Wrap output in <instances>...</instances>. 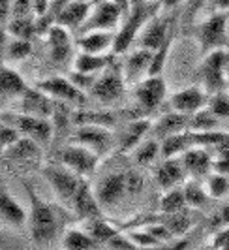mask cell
<instances>
[{"mask_svg":"<svg viewBox=\"0 0 229 250\" xmlns=\"http://www.w3.org/2000/svg\"><path fill=\"white\" fill-rule=\"evenodd\" d=\"M0 85H2V98H21L26 90L30 88L25 83V79L21 77V74L15 72L13 68H10L8 64L2 66Z\"/></svg>","mask_w":229,"mask_h":250,"instance_id":"484cf974","label":"cell"},{"mask_svg":"<svg viewBox=\"0 0 229 250\" xmlns=\"http://www.w3.org/2000/svg\"><path fill=\"white\" fill-rule=\"evenodd\" d=\"M162 2V8H166V10H171V8H175L180 0H160Z\"/></svg>","mask_w":229,"mask_h":250,"instance_id":"6f0895ef","label":"cell"},{"mask_svg":"<svg viewBox=\"0 0 229 250\" xmlns=\"http://www.w3.org/2000/svg\"><path fill=\"white\" fill-rule=\"evenodd\" d=\"M153 130V123L147 121V119H137V121H132L130 125L122 130L120 138L116 141V147L120 152H130L139 145L143 138Z\"/></svg>","mask_w":229,"mask_h":250,"instance_id":"603a6c76","label":"cell"},{"mask_svg":"<svg viewBox=\"0 0 229 250\" xmlns=\"http://www.w3.org/2000/svg\"><path fill=\"white\" fill-rule=\"evenodd\" d=\"M0 213H2V220L13 228H19L28 220L26 211L21 207V203H17L6 190L0 196Z\"/></svg>","mask_w":229,"mask_h":250,"instance_id":"83f0119b","label":"cell"},{"mask_svg":"<svg viewBox=\"0 0 229 250\" xmlns=\"http://www.w3.org/2000/svg\"><path fill=\"white\" fill-rule=\"evenodd\" d=\"M153 59H154V51H151V49L139 47L137 51H134L126 59L124 68H122V74H124L126 83H139L141 75H145V74L149 75Z\"/></svg>","mask_w":229,"mask_h":250,"instance_id":"44dd1931","label":"cell"},{"mask_svg":"<svg viewBox=\"0 0 229 250\" xmlns=\"http://www.w3.org/2000/svg\"><path fill=\"white\" fill-rule=\"evenodd\" d=\"M162 8V2H145V0H134L132 4V12L124 17V25L120 26V30L116 32V40L113 45V55H120L134 43L135 36L139 34V30L145 25H149V21H153L158 15Z\"/></svg>","mask_w":229,"mask_h":250,"instance_id":"6da1fadb","label":"cell"},{"mask_svg":"<svg viewBox=\"0 0 229 250\" xmlns=\"http://www.w3.org/2000/svg\"><path fill=\"white\" fill-rule=\"evenodd\" d=\"M212 247L216 250H229V228L218 231L212 239Z\"/></svg>","mask_w":229,"mask_h":250,"instance_id":"7dc6e473","label":"cell"},{"mask_svg":"<svg viewBox=\"0 0 229 250\" xmlns=\"http://www.w3.org/2000/svg\"><path fill=\"white\" fill-rule=\"evenodd\" d=\"M89 226H87V231H89L92 237L96 239L100 245H105L109 239H113L118 231L114 229L109 222H105L102 218H92V220H87Z\"/></svg>","mask_w":229,"mask_h":250,"instance_id":"8d00e7d4","label":"cell"},{"mask_svg":"<svg viewBox=\"0 0 229 250\" xmlns=\"http://www.w3.org/2000/svg\"><path fill=\"white\" fill-rule=\"evenodd\" d=\"M190 121L191 115H184V113H177L171 111L160 117L156 123L153 125V132L154 138L166 139L169 136H175V134H182L186 130H190Z\"/></svg>","mask_w":229,"mask_h":250,"instance_id":"d6986e66","label":"cell"},{"mask_svg":"<svg viewBox=\"0 0 229 250\" xmlns=\"http://www.w3.org/2000/svg\"><path fill=\"white\" fill-rule=\"evenodd\" d=\"M122 17H124L122 12L111 0H98L92 6L89 19L85 21V25L81 26V30L77 34L81 36V34H89V32H96V30H114Z\"/></svg>","mask_w":229,"mask_h":250,"instance_id":"ba28073f","label":"cell"},{"mask_svg":"<svg viewBox=\"0 0 229 250\" xmlns=\"http://www.w3.org/2000/svg\"><path fill=\"white\" fill-rule=\"evenodd\" d=\"M212 4L220 12H229V0H212Z\"/></svg>","mask_w":229,"mask_h":250,"instance_id":"11a10c76","label":"cell"},{"mask_svg":"<svg viewBox=\"0 0 229 250\" xmlns=\"http://www.w3.org/2000/svg\"><path fill=\"white\" fill-rule=\"evenodd\" d=\"M6 34L19 40H32V36L38 34L36 21L32 17H12L6 25Z\"/></svg>","mask_w":229,"mask_h":250,"instance_id":"4dcf8cb0","label":"cell"},{"mask_svg":"<svg viewBox=\"0 0 229 250\" xmlns=\"http://www.w3.org/2000/svg\"><path fill=\"white\" fill-rule=\"evenodd\" d=\"M19 139H21V132L15 126L2 123V128H0V145H2V150L10 149L13 143H17Z\"/></svg>","mask_w":229,"mask_h":250,"instance_id":"ee69618b","label":"cell"},{"mask_svg":"<svg viewBox=\"0 0 229 250\" xmlns=\"http://www.w3.org/2000/svg\"><path fill=\"white\" fill-rule=\"evenodd\" d=\"M184 166L180 158H166L164 164L156 169V181L164 190H173L184 179Z\"/></svg>","mask_w":229,"mask_h":250,"instance_id":"d4e9b609","label":"cell"},{"mask_svg":"<svg viewBox=\"0 0 229 250\" xmlns=\"http://www.w3.org/2000/svg\"><path fill=\"white\" fill-rule=\"evenodd\" d=\"M182 166L186 169V173H190L191 177H205L209 175V171L212 169V158L210 152L205 150L203 147H193V149L186 150L182 156Z\"/></svg>","mask_w":229,"mask_h":250,"instance_id":"cb8c5ba5","label":"cell"},{"mask_svg":"<svg viewBox=\"0 0 229 250\" xmlns=\"http://www.w3.org/2000/svg\"><path fill=\"white\" fill-rule=\"evenodd\" d=\"M74 123L77 126H85V125H96V126H105V128H111L116 123V117L113 113H83L77 111L74 113Z\"/></svg>","mask_w":229,"mask_h":250,"instance_id":"e575fe53","label":"cell"},{"mask_svg":"<svg viewBox=\"0 0 229 250\" xmlns=\"http://www.w3.org/2000/svg\"><path fill=\"white\" fill-rule=\"evenodd\" d=\"M190 149H193L190 130H186L182 134L169 136V138H166L162 141V156L164 158H180L186 150Z\"/></svg>","mask_w":229,"mask_h":250,"instance_id":"f1b7e54d","label":"cell"},{"mask_svg":"<svg viewBox=\"0 0 229 250\" xmlns=\"http://www.w3.org/2000/svg\"><path fill=\"white\" fill-rule=\"evenodd\" d=\"M96 196L102 207H113L128 194V179L124 173H114L105 177L102 183L96 187Z\"/></svg>","mask_w":229,"mask_h":250,"instance_id":"9a60e30c","label":"cell"},{"mask_svg":"<svg viewBox=\"0 0 229 250\" xmlns=\"http://www.w3.org/2000/svg\"><path fill=\"white\" fill-rule=\"evenodd\" d=\"M103 247H105V250H139V247L132 241L130 235H122L120 231L113 239H109Z\"/></svg>","mask_w":229,"mask_h":250,"instance_id":"7bdbcfd3","label":"cell"},{"mask_svg":"<svg viewBox=\"0 0 229 250\" xmlns=\"http://www.w3.org/2000/svg\"><path fill=\"white\" fill-rule=\"evenodd\" d=\"M100 158H102L100 154H96L94 150H90L85 145H79V143H72L60 152V164H64L66 167H70L72 171L79 173L81 177L94 173Z\"/></svg>","mask_w":229,"mask_h":250,"instance_id":"8fae6325","label":"cell"},{"mask_svg":"<svg viewBox=\"0 0 229 250\" xmlns=\"http://www.w3.org/2000/svg\"><path fill=\"white\" fill-rule=\"evenodd\" d=\"M43 175L47 179V183L51 185L53 192L58 200L62 201L66 207L72 209V203H74V198H76L77 190L83 185V177L72 171L70 167L66 166H60V164H51L43 169Z\"/></svg>","mask_w":229,"mask_h":250,"instance_id":"3957f363","label":"cell"},{"mask_svg":"<svg viewBox=\"0 0 229 250\" xmlns=\"http://www.w3.org/2000/svg\"><path fill=\"white\" fill-rule=\"evenodd\" d=\"M64 250H100V243L83 229H68L62 237Z\"/></svg>","mask_w":229,"mask_h":250,"instance_id":"f546056e","label":"cell"},{"mask_svg":"<svg viewBox=\"0 0 229 250\" xmlns=\"http://www.w3.org/2000/svg\"><path fill=\"white\" fill-rule=\"evenodd\" d=\"M162 224H166L171 229L173 235H182V233H186L190 229V218H188V214L184 213V211L182 213L166 214Z\"/></svg>","mask_w":229,"mask_h":250,"instance_id":"60d3db41","label":"cell"},{"mask_svg":"<svg viewBox=\"0 0 229 250\" xmlns=\"http://www.w3.org/2000/svg\"><path fill=\"white\" fill-rule=\"evenodd\" d=\"M130 237H132V241H134L139 249H147V247H156V245H160V241L154 237L149 229H145V231H132Z\"/></svg>","mask_w":229,"mask_h":250,"instance_id":"f6af8a7d","label":"cell"},{"mask_svg":"<svg viewBox=\"0 0 229 250\" xmlns=\"http://www.w3.org/2000/svg\"><path fill=\"white\" fill-rule=\"evenodd\" d=\"M32 4H34L36 15H43V13L49 10V0H32Z\"/></svg>","mask_w":229,"mask_h":250,"instance_id":"db71d44e","label":"cell"},{"mask_svg":"<svg viewBox=\"0 0 229 250\" xmlns=\"http://www.w3.org/2000/svg\"><path fill=\"white\" fill-rule=\"evenodd\" d=\"M218 117L210 111L209 107L201 109L199 113L191 115L190 121V130H195V132H209V130H216L218 128Z\"/></svg>","mask_w":229,"mask_h":250,"instance_id":"74e56055","label":"cell"},{"mask_svg":"<svg viewBox=\"0 0 229 250\" xmlns=\"http://www.w3.org/2000/svg\"><path fill=\"white\" fill-rule=\"evenodd\" d=\"M12 10H13V0H0V13H2V21H4V25L10 23Z\"/></svg>","mask_w":229,"mask_h":250,"instance_id":"f907efd6","label":"cell"},{"mask_svg":"<svg viewBox=\"0 0 229 250\" xmlns=\"http://www.w3.org/2000/svg\"><path fill=\"white\" fill-rule=\"evenodd\" d=\"M228 61L229 53H226L224 49H216L205 57L203 64L199 68L203 88L212 96L224 92V88H228V79H226Z\"/></svg>","mask_w":229,"mask_h":250,"instance_id":"277c9868","label":"cell"},{"mask_svg":"<svg viewBox=\"0 0 229 250\" xmlns=\"http://www.w3.org/2000/svg\"><path fill=\"white\" fill-rule=\"evenodd\" d=\"M182 190H184V196H186V201H188L190 207H203L205 203H207V200L210 198L209 192H207V188H203L199 183H195V181L186 183Z\"/></svg>","mask_w":229,"mask_h":250,"instance_id":"ab89813d","label":"cell"},{"mask_svg":"<svg viewBox=\"0 0 229 250\" xmlns=\"http://www.w3.org/2000/svg\"><path fill=\"white\" fill-rule=\"evenodd\" d=\"M124 85H126L124 74H120V70L111 64L107 70H103V74L98 75L96 83L90 88V94L102 104H113L122 96Z\"/></svg>","mask_w":229,"mask_h":250,"instance_id":"9c48e42d","label":"cell"},{"mask_svg":"<svg viewBox=\"0 0 229 250\" xmlns=\"http://www.w3.org/2000/svg\"><path fill=\"white\" fill-rule=\"evenodd\" d=\"M209 109L214 113L218 119H229V96L224 92L214 94L209 104Z\"/></svg>","mask_w":229,"mask_h":250,"instance_id":"b9f144b4","label":"cell"},{"mask_svg":"<svg viewBox=\"0 0 229 250\" xmlns=\"http://www.w3.org/2000/svg\"><path fill=\"white\" fill-rule=\"evenodd\" d=\"M212 222H214V226H229V205H226L224 209L218 211Z\"/></svg>","mask_w":229,"mask_h":250,"instance_id":"816d5d0a","label":"cell"},{"mask_svg":"<svg viewBox=\"0 0 229 250\" xmlns=\"http://www.w3.org/2000/svg\"><path fill=\"white\" fill-rule=\"evenodd\" d=\"M205 188L209 192V196L212 198H226L229 194V175H222V173H210L207 177Z\"/></svg>","mask_w":229,"mask_h":250,"instance_id":"f35d334b","label":"cell"},{"mask_svg":"<svg viewBox=\"0 0 229 250\" xmlns=\"http://www.w3.org/2000/svg\"><path fill=\"white\" fill-rule=\"evenodd\" d=\"M36 154H38V141H34L32 138H21L10 149L4 150V156L12 160H26Z\"/></svg>","mask_w":229,"mask_h":250,"instance_id":"1f68e13d","label":"cell"},{"mask_svg":"<svg viewBox=\"0 0 229 250\" xmlns=\"http://www.w3.org/2000/svg\"><path fill=\"white\" fill-rule=\"evenodd\" d=\"M228 21L229 12H218L197 25L195 34H197V40L201 43V51L205 55L222 49L228 43Z\"/></svg>","mask_w":229,"mask_h":250,"instance_id":"5b68a950","label":"cell"},{"mask_svg":"<svg viewBox=\"0 0 229 250\" xmlns=\"http://www.w3.org/2000/svg\"><path fill=\"white\" fill-rule=\"evenodd\" d=\"M38 88L43 90L47 96L55 98V100L66 102V104H74L77 107H81V105L87 104V94H85V90H81L72 79H66V77H60V75L39 81Z\"/></svg>","mask_w":229,"mask_h":250,"instance_id":"30bf717a","label":"cell"},{"mask_svg":"<svg viewBox=\"0 0 229 250\" xmlns=\"http://www.w3.org/2000/svg\"><path fill=\"white\" fill-rule=\"evenodd\" d=\"M226 79H228V87H229V61H228V68H226Z\"/></svg>","mask_w":229,"mask_h":250,"instance_id":"680465c9","label":"cell"},{"mask_svg":"<svg viewBox=\"0 0 229 250\" xmlns=\"http://www.w3.org/2000/svg\"><path fill=\"white\" fill-rule=\"evenodd\" d=\"M209 92L205 90L203 87H188L182 88L175 92L171 98H169V105L171 109L177 113H184V115H195L201 109L207 107L209 104Z\"/></svg>","mask_w":229,"mask_h":250,"instance_id":"4fadbf2b","label":"cell"},{"mask_svg":"<svg viewBox=\"0 0 229 250\" xmlns=\"http://www.w3.org/2000/svg\"><path fill=\"white\" fill-rule=\"evenodd\" d=\"M212 169L222 175H229V156H218L212 162Z\"/></svg>","mask_w":229,"mask_h":250,"instance_id":"c3c4849f","label":"cell"},{"mask_svg":"<svg viewBox=\"0 0 229 250\" xmlns=\"http://www.w3.org/2000/svg\"><path fill=\"white\" fill-rule=\"evenodd\" d=\"M113 62V55H90V53H79L74 61L76 72L79 74H100L107 70Z\"/></svg>","mask_w":229,"mask_h":250,"instance_id":"4316f807","label":"cell"},{"mask_svg":"<svg viewBox=\"0 0 229 250\" xmlns=\"http://www.w3.org/2000/svg\"><path fill=\"white\" fill-rule=\"evenodd\" d=\"M90 12H92V4L90 2H83V0L66 2L62 6V10L58 12L57 25L64 26V28H72V30L79 32L81 26L85 25V21L89 19Z\"/></svg>","mask_w":229,"mask_h":250,"instance_id":"ac0fdd59","label":"cell"},{"mask_svg":"<svg viewBox=\"0 0 229 250\" xmlns=\"http://www.w3.org/2000/svg\"><path fill=\"white\" fill-rule=\"evenodd\" d=\"M166 81L162 75H147L135 85L134 96L143 111H154L166 98Z\"/></svg>","mask_w":229,"mask_h":250,"instance_id":"7c38bea8","label":"cell"},{"mask_svg":"<svg viewBox=\"0 0 229 250\" xmlns=\"http://www.w3.org/2000/svg\"><path fill=\"white\" fill-rule=\"evenodd\" d=\"M30 13H36L32 0H13L12 17H32Z\"/></svg>","mask_w":229,"mask_h":250,"instance_id":"bcb514c9","label":"cell"},{"mask_svg":"<svg viewBox=\"0 0 229 250\" xmlns=\"http://www.w3.org/2000/svg\"><path fill=\"white\" fill-rule=\"evenodd\" d=\"M162 152V147L158 145L156 139H147V141H141L139 145L134 149V160L139 164V166H149L156 160V156Z\"/></svg>","mask_w":229,"mask_h":250,"instance_id":"d590c367","label":"cell"},{"mask_svg":"<svg viewBox=\"0 0 229 250\" xmlns=\"http://www.w3.org/2000/svg\"><path fill=\"white\" fill-rule=\"evenodd\" d=\"M72 143H79L85 145L90 150H94L96 154H107L109 150L114 149L116 141H114L113 132L105 126H96V125H85L79 126L74 136H72Z\"/></svg>","mask_w":229,"mask_h":250,"instance_id":"52a82bcc","label":"cell"},{"mask_svg":"<svg viewBox=\"0 0 229 250\" xmlns=\"http://www.w3.org/2000/svg\"><path fill=\"white\" fill-rule=\"evenodd\" d=\"M49 42V55L51 61L57 64H64L72 55V40L68 34V28L60 25H55L47 34Z\"/></svg>","mask_w":229,"mask_h":250,"instance_id":"7402d4cb","label":"cell"},{"mask_svg":"<svg viewBox=\"0 0 229 250\" xmlns=\"http://www.w3.org/2000/svg\"><path fill=\"white\" fill-rule=\"evenodd\" d=\"M111 2L122 12L124 17H128V13L132 12V4H134V0H111Z\"/></svg>","mask_w":229,"mask_h":250,"instance_id":"f5cc1de1","label":"cell"},{"mask_svg":"<svg viewBox=\"0 0 229 250\" xmlns=\"http://www.w3.org/2000/svg\"><path fill=\"white\" fill-rule=\"evenodd\" d=\"M2 123L15 126L23 136L32 138L38 143H49L53 136V125L49 119H38V117H30L25 113H2Z\"/></svg>","mask_w":229,"mask_h":250,"instance_id":"8992f818","label":"cell"},{"mask_svg":"<svg viewBox=\"0 0 229 250\" xmlns=\"http://www.w3.org/2000/svg\"><path fill=\"white\" fill-rule=\"evenodd\" d=\"M126 179H128V194L139 192L141 187H143V181H141V177L135 175V173H130V175H126Z\"/></svg>","mask_w":229,"mask_h":250,"instance_id":"681fc988","label":"cell"},{"mask_svg":"<svg viewBox=\"0 0 229 250\" xmlns=\"http://www.w3.org/2000/svg\"><path fill=\"white\" fill-rule=\"evenodd\" d=\"M30 194V235L34 243H49L58 233V214L51 205L38 198V194L28 188Z\"/></svg>","mask_w":229,"mask_h":250,"instance_id":"7a4b0ae2","label":"cell"},{"mask_svg":"<svg viewBox=\"0 0 229 250\" xmlns=\"http://www.w3.org/2000/svg\"><path fill=\"white\" fill-rule=\"evenodd\" d=\"M19 105H21V111L30 117H38V119H49L53 113H55V104L53 98L47 96L43 90L36 88H28L25 94L19 98Z\"/></svg>","mask_w":229,"mask_h":250,"instance_id":"5bb4252c","label":"cell"},{"mask_svg":"<svg viewBox=\"0 0 229 250\" xmlns=\"http://www.w3.org/2000/svg\"><path fill=\"white\" fill-rule=\"evenodd\" d=\"M116 32L114 30H96L89 34H81L77 38V45L83 53L90 55H105L107 51H113Z\"/></svg>","mask_w":229,"mask_h":250,"instance_id":"ffe728a7","label":"cell"},{"mask_svg":"<svg viewBox=\"0 0 229 250\" xmlns=\"http://www.w3.org/2000/svg\"><path fill=\"white\" fill-rule=\"evenodd\" d=\"M32 53V45H30V40H19V38H12L4 42V59L6 62L8 61H23L28 55Z\"/></svg>","mask_w":229,"mask_h":250,"instance_id":"836d02e7","label":"cell"},{"mask_svg":"<svg viewBox=\"0 0 229 250\" xmlns=\"http://www.w3.org/2000/svg\"><path fill=\"white\" fill-rule=\"evenodd\" d=\"M188 201L184 196V190L182 188H173V190H167V194L160 201V211L164 214H173V213H182L186 209Z\"/></svg>","mask_w":229,"mask_h":250,"instance_id":"d6a6232c","label":"cell"},{"mask_svg":"<svg viewBox=\"0 0 229 250\" xmlns=\"http://www.w3.org/2000/svg\"><path fill=\"white\" fill-rule=\"evenodd\" d=\"M72 209L76 214L83 220H92V218H102V203L98 201L96 192L90 188L87 181H83V185L77 190Z\"/></svg>","mask_w":229,"mask_h":250,"instance_id":"2e32d148","label":"cell"},{"mask_svg":"<svg viewBox=\"0 0 229 250\" xmlns=\"http://www.w3.org/2000/svg\"><path fill=\"white\" fill-rule=\"evenodd\" d=\"M173 19L171 17H154L153 21H149V25L145 28V32L141 34V47L143 49L158 51L166 40L169 38V34L173 32Z\"/></svg>","mask_w":229,"mask_h":250,"instance_id":"e0dca14e","label":"cell"},{"mask_svg":"<svg viewBox=\"0 0 229 250\" xmlns=\"http://www.w3.org/2000/svg\"><path fill=\"white\" fill-rule=\"evenodd\" d=\"M203 4H205V0H193V2H191V6H190V10H188V15H195V12H197Z\"/></svg>","mask_w":229,"mask_h":250,"instance_id":"9f6ffc18","label":"cell"}]
</instances>
